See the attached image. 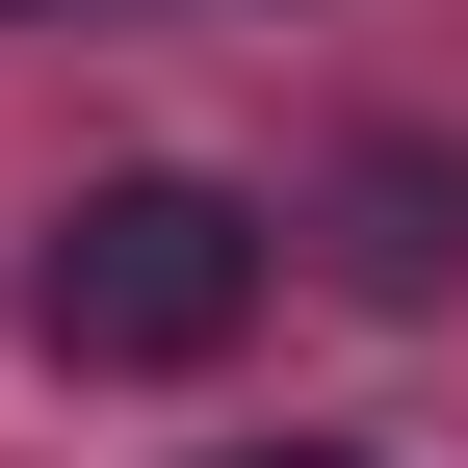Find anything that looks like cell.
<instances>
[{"mask_svg": "<svg viewBox=\"0 0 468 468\" xmlns=\"http://www.w3.org/2000/svg\"><path fill=\"white\" fill-rule=\"evenodd\" d=\"M234 313H261V208H234V183H183V156L79 183V208H52V261H27V338H52V365H104V390L208 365Z\"/></svg>", "mask_w": 468, "mask_h": 468, "instance_id": "cell-1", "label": "cell"}, {"mask_svg": "<svg viewBox=\"0 0 468 468\" xmlns=\"http://www.w3.org/2000/svg\"><path fill=\"white\" fill-rule=\"evenodd\" d=\"M338 208H365V234H338L365 286H442V261H468V156H365Z\"/></svg>", "mask_w": 468, "mask_h": 468, "instance_id": "cell-2", "label": "cell"}, {"mask_svg": "<svg viewBox=\"0 0 468 468\" xmlns=\"http://www.w3.org/2000/svg\"><path fill=\"white\" fill-rule=\"evenodd\" d=\"M261 468H365V442H261Z\"/></svg>", "mask_w": 468, "mask_h": 468, "instance_id": "cell-3", "label": "cell"}]
</instances>
